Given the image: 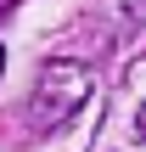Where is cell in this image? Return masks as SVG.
<instances>
[{
	"label": "cell",
	"instance_id": "obj_1",
	"mask_svg": "<svg viewBox=\"0 0 146 152\" xmlns=\"http://www.w3.org/2000/svg\"><path fill=\"white\" fill-rule=\"evenodd\" d=\"M90 96V68L84 62H45L34 96H28V130H51L62 118H73Z\"/></svg>",
	"mask_w": 146,
	"mask_h": 152
},
{
	"label": "cell",
	"instance_id": "obj_2",
	"mask_svg": "<svg viewBox=\"0 0 146 152\" xmlns=\"http://www.w3.org/2000/svg\"><path fill=\"white\" fill-rule=\"evenodd\" d=\"M135 135L146 141V102H141V113H135Z\"/></svg>",
	"mask_w": 146,
	"mask_h": 152
},
{
	"label": "cell",
	"instance_id": "obj_3",
	"mask_svg": "<svg viewBox=\"0 0 146 152\" xmlns=\"http://www.w3.org/2000/svg\"><path fill=\"white\" fill-rule=\"evenodd\" d=\"M0 68H6V45H0Z\"/></svg>",
	"mask_w": 146,
	"mask_h": 152
}]
</instances>
